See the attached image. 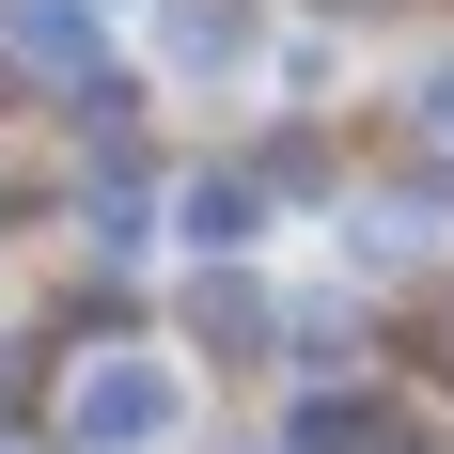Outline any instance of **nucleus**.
Listing matches in <instances>:
<instances>
[{"label":"nucleus","mask_w":454,"mask_h":454,"mask_svg":"<svg viewBox=\"0 0 454 454\" xmlns=\"http://www.w3.org/2000/svg\"><path fill=\"white\" fill-rule=\"evenodd\" d=\"M63 439L79 454H173L188 439V361L173 345H94L63 376Z\"/></svg>","instance_id":"f257e3e1"},{"label":"nucleus","mask_w":454,"mask_h":454,"mask_svg":"<svg viewBox=\"0 0 454 454\" xmlns=\"http://www.w3.org/2000/svg\"><path fill=\"white\" fill-rule=\"evenodd\" d=\"M141 47H157V79L220 94V79L267 63V0H141Z\"/></svg>","instance_id":"f03ea898"},{"label":"nucleus","mask_w":454,"mask_h":454,"mask_svg":"<svg viewBox=\"0 0 454 454\" xmlns=\"http://www.w3.org/2000/svg\"><path fill=\"white\" fill-rule=\"evenodd\" d=\"M173 235H188V251H251V235H267V188H251V173H188L173 188Z\"/></svg>","instance_id":"7ed1b4c3"},{"label":"nucleus","mask_w":454,"mask_h":454,"mask_svg":"<svg viewBox=\"0 0 454 454\" xmlns=\"http://www.w3.org/2000/svg\"><path fill=\"white\" fill-rule=\"evenodd\" d=\"M408 126H423V141H454V63H423V79H408Z\"/></svg>","instance_id":"20e7f679"}]
</instances>
